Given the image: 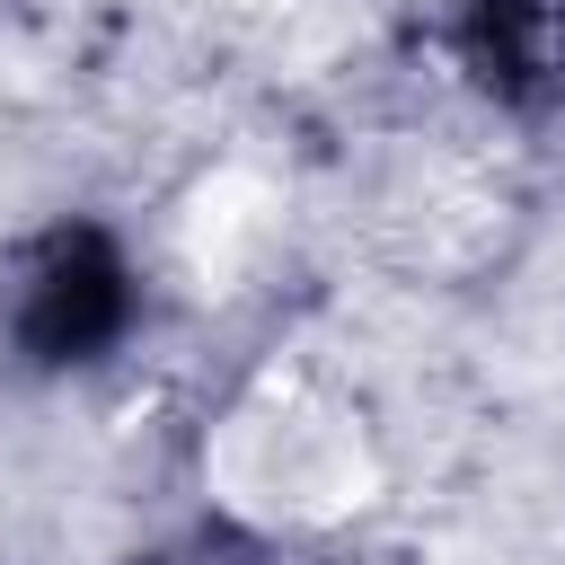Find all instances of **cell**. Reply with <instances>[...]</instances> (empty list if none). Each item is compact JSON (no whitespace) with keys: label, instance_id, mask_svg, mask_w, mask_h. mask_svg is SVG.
<instances>
[{"label":"cell","instance_id":"cell-2","mask_svg":"<svg viewBox=\"0 0 565 565\" xmlns=\"http://www.w3.org/2000/svg\"><path fill=\"white\" fill-rule=\"evenodd\" d=\"M282 247V185L256 177V168H212L177 194V221H168V256L185 274L194 300H230L265 274V256Z\"/></svg>","mask_w":565,"mask_h":565},{"label":"cell","instance_id":"cell-1","mask_svg":"<svg viewBox=\"0 0 565 565\" xmlns=\"http://www.w3.org/2000/svg\"><path fill=\"white\" fill-rule=\"evenodd\" d=\"M194 477L203 503L256 539H327L380 503L388 459L344 388H327L300 362H265L212 406L194 441Z\"/></svg>","mask_w":565,"mask_h":565}]
</instances>
